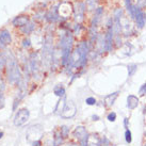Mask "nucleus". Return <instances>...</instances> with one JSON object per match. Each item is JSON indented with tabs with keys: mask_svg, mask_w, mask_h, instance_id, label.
<instances>
[{
	"mask_svg": "<svg viewBox=\"0 0 146 146\" xmlns=\"http://www.w3.org/2000/svg\"><path fill=\"white\" fill-rule=\"evenodd\" d=\"M139 100L138 96H135V95H132V94H130L127 96V108L129 110H134L138 108L139 106Z\"/></svg>",
	"mask_w": 146,
	"mask_h": 146,
	"instance_id": "14",
	"label": "nucleus"
},
{
	"mask_svg": "<svg viewBox=\"0 0 146 146\" xmlns=\"http://www.w3.org/2000/svg\"><path fill=\"white\" fill-rule=\"evenodd\" d=\"M104 12H105V8H104V7H98V8L94 11V14H93V17H92L90 27L97 28L99 23L102 21V16H104Z\"/></svg>",
	"mask_w": 146,
	"mask_h": 146,
	"instance_id": "11",
	"label": "nucleus"
},
{
	"mask_svg": "<svg viewBox=\"0 0 146 146\" xmlns=\"http://www.w3.org/2000/svg\"><path fill=\"white\" fill-rule=\"evenodd\" d=\"M32 146H42V142L40 140H36V141H34L32 143Z\"/></svg>",
	"mask_w": 146,
	"mask_h": 146,
	"instance_id": "35",
	"label": "nucleus"
},
{
	"mask_svg": "<svg viewBox=\"0 0 146 146\" xmlns=\"http://www.w3.org/2000/svg\"><path fill=\"white\" fill-rule=\"evenodd\" d=\"M91 49H92V46L89 41H81L76 46V48L73 50L72 56L69 58L68 64L66 66L68 73H72L73 69L84 68L89 60Z\"/></svg>",
	"mask_w": 146,
	"mask_h": 146,
	"instance_id": "1",
	"label": "nucleus"
},
{
	"mask_svg": "<svg viewBox=\"0 0 146 146\" xmlns=\"http://www.w3.org/2000/svg\"><path fill=\"white\" fill-rule=\"evenodd\" d=\"M99 0H85V7L88 11H95L98 8Z\"/></svg>",
	"mask_w": 146,
	"mask_h": 146,
	"instance_id": "20",
	"label": "nucleus"
},
{
	"mask_svg": "<svg viewBox=\"0 0 146 146\" xmlns=\"http://www.w3.org/2000/svg\"><path fill=\"white\" fill-rule=\"evenodd\" d=\"M88 134V131L85 129L84 126H77L73 131V135L74 138L78 139V141H80L83 137H85Z\"/></svg>",
	"mask_w": 146,
	"mask_h": 146,
	"instance_id": "16",
	"label": "nucleus"
},
{
	"mask_svg": "<svg viewBox=\"0 0 146 146\" xmlns=\"http://www.w3.org/2000/svg\"><path fill=\"white\" fill-rule=\"evenodd\" d=\"M29 67H30V72L31 75L37 76L38 73L41 72V59H40V53L38 52H32L29 57Z\"/></svg>",
	"mask_w": 146,
	"mask_h": 146,
	"instance_id": "5",
	"label": "nucleus"
},
{
	"mask_svg": "<svg viewBox=\"0 0 146 146\" xmlns=\"http://www.w3.org/2000/svg\"><path fill=\"white\" fill-rule=\"evenodd\" d=\"M127 69H128V77H133L135 73H137V70H138V65L134 64V63H131V64L127 66Z\"/></svg>",
	"mask_w": 146,
	"mask_h": 146,
	"instance_id": "21",
	"label": "nucleus"
},
{
	"mask_svg": "<svg viewBox=\"0 0 146 146\" xmlns=\"http://www.w3.org/2000/svg\"><path fill=\"white\" fill-rule=\"evenodd\" d=\"M119 93H121L119 91H116V92H113V93H111V94H109V95H107V96L104 98V105H105L106 107H108V108L112 107V106L114 105L115 100L117 99Z\"/></svg>",
	"mask_w": 146,
	"mask_h": 146,
	"instance_id": "12",
	"label": "nucleus"
},
{
	"mask_svg": "<svg viewBox=\"0 0 146 146\" xmlns=\"http://www.w3.org/2000/svg\"><path fill=\"white\" fill-rule=\"evenodd\" d=\"M0 41L2 42L5 46H8L12 43V36H11V33L9 30L3 29L0 31Z\"/></svg>",
	"mask_w": 146,
	"mask_h": 146,
	"instance_id": "15",
	"label": "nucleus"
},
{
	"mask_svg": "<svg viewBox=\"0 0 146 146\" xmlns=\"http://www.w3.org/2000/svg\"><path fill=\"white\" fill-rule=\"evenodd\" d=\"M85 104L88 106H95L96 104H97V100H96V98L95 97H88L85 98Z\"/></svg>",
	"mask_w": 146,
	"mask_h": 146,
	"instance_id": "26",
	"label": "nucleus"
},
{
	"mask_svg": "<svg viewBox=\"0 0 146 146\" xmlns=\"http://www.w3.org/2000/svg\"><path fill=\"white\" fill-rule=\"evenodd\" d=\"M145 137H146V132H145Z\"/></svg>",
	"mask_w": 146,
	"mask_h": 146,
	"instance_id": "41",
	"label": "nucleus"
},
{
	"mask_svg": "<svg viewBox=\"0 0 146 146\" xmlns=\"http://www.w3.org/2000/svg\"><path fill=\"white\" fill-rule=\"evenodd\" d=\"M2 137H3V132H2V131H0V139H2Z\"/></svg>",
	"mask_w": 146,
	"mask_h": 146,
	"instance_id": "39",
	"label": "nucleus"
},
{
	"mask_svg": "<svg viewBox=\"0 0 146 146\" xmlns=\"http://www.w3.org/2000/svg\"><path fill=\"white\" fill-rule=\"evenodd\" d=\"M123 124H124V128L125 129H128L129 128V118L125 117L123 119Z\"/></svg>",
	"mask_w": 146,
	"mask_h": 146,
	"instance_id": "33",
	"label": "nucleus"
},
{
	"mask_svg": "<svg viewBox=\"0 0 146 146\" xmlns=\"http://www.w3.org/2000/svg\"><path fill=\"white\" fill-rule=\"evenodd\" d=\"M29 118H30V111L28 109H21L16 112L13 122L16 127H21L28 123Z\"/></svg>",
	"mask_w": 146,
	"mask_h": 146,
	"instance_id": "7",
	"label": "nucleus"
},
{
	"mask_svg": "<svg viewBox=\"0 0 146 146\" xmlns=\"http://www.w3.org/2000/svg\"><path fill=\"white\" fill-rule=\"evenodd\" d=\"M59 8H60V4L51 7L48 12L45 14V19L50 23V24H54L57 21H61V17H60V13H59Z\"/></svg>",
	"mask_w": 146,
	"mask_h": 146,
	"instance_id": "9",
	"label": "nucleus"
},
{
	"mask_svg": "<svg viewBox=\"0 0 146 146\" xmlns=\"http://www.w3.org/2000/svg\"><path fill=\"white\" fill-rule=\"evenodd\" d=\"M42 63L46 68H50L53 63V40L51 35H46L42 49Z\"/></svg>",
	"mask_w": 146,
	"mask_h": 146,
	"instance_id": "4",
	"label": "nucleus"
},
{
	"mask_svg": "<svg viewBox=\"0 0 146 146\" xmlns=\"http://www.w3.org/2000/svg\"><path fill=\"white\" fill-rule=\"evenodd\" d=\"M76 111H77V109H76L75 104L73 102H68L65 104L64 108H63L60 115L63 118H72L73 116L76 115Z\"/></svg>",
	"mask_w": 146,
	"mask_h": 146,
	"instance_id": "10",
	"label": "nucleus"
},
{
	"mask_svg": "<svg viewBox=\"0 0 146 146\" xmlns=\"http://www.w3.org/2000/svg\"><path fill=\"white\" fill-rule=\"evenodd\" d=\"M59 46L61 49V64L63 67H66L69 62V58L73 52L74 46V33L69 30H66L60 37Z\"/></svg>",
	"mask_w": 146,
	"mask_h": 146,
	"instance_id": "2",
	"label": "nucleus"
},
{
	"mask_svg": "<svg viewBox=\"0 0 146 146\" xmlns=\"http://www.w3.org/2000/svg\"><path fill=\"white\" fill-rule=\"evenodd\" d=\"M99 146H111V142H110V140L108 138L102 137V138H100V144H99Z\"/></svg>",
	"mask_w": 146,
	"mask_h": 146,
	"instance_id": "28",
	"label": "nucleus"
},
{
	"mask_svg": "<svg viewBox=\"0 0 146 146\" xmlns=\"http://www.w3.org/2000/svg\"><path fill=\"white\" fill-rule=\"evenodd\" d=\"M138 94L140 95V96H145V95H146V82H144V83L140 86Z\"/></svg>",
	"mask_w": 146,
	"mask_h": 146,
	"instance_id": "29",
	"label": "nucleus"
},
{
	"mask_svg": "<svg viewBox=\"0 0 146 146\" xmlns=\"http://www.w3.org/2000/svg\"><path fill=\"white\" fill-rule=\"evenodd\" d=\"M116 117H117V115H116V113L113 112V111H111V112L107 115V119H108L109 122H112V123L116 121Z\"/></svg>",
	"mask_w": 146,
	"mask_h": 146,
	"instance_id": "27",
	"label": "nucleus"
},
{
	"mask_svg": "<svg viewBox=\"0 0 146 146\" xmlns=\"http://www.w3.org/2000/svg\"><path fill=\"white\" fill-rule=\"evenodd\" d=\"M143 146H146V143H144V144H143Z\"/></svg>",
	"mask_w": 146,
	"mask_h": 146,
	"instance_id": "40",
	"label": "nucleus"
},
{
	"mask_svg": "<svg viewBox=\"0 0 146 146\" xmlns=\"http://www.w3.org/2000/svg\"><path fill=\"white\" fill-rule=\"evenodd\" d=\"M59 130H60V132H61L62 137L63 138H67L69 134V128L67 127V126H61L60 128H59Z\"/></svg>",
	"mask_w": 146,
	"mask_h": 146,
	"instance_id": "24",
	"label": "nucleus"
},
{
	"mask_svg": "<svg viewBox=\"0 0 146 146\" xmlns=\"http://www.w3.org/2000/svg\"><path fill=\"white\" fill-rule=\"evenodd\" d=\"M7 62H5V68H7V78L8 81L11 84H19L21 81V73L19 69V65L17 63L16 58L13 53H8L7 56Z\"/></svg>",
	"mask_w": 146,
	"mask_h": 146,
	"instance_id": "3",
	"label": "nucleus"
},
{
	"mask_svg": "<svg viewBox=\"0 0 146 146\" xmlns=\"http://www.w3.org/2000/svg\"><path fill=\"white\" fill-rule=\"evenodd\" d=\"M4 48H5V45H4L2 42L0 41V50H1V49H4Z\"/></svg>",
	"mask_w": 146,
	"mask_h": 146,
	"instance_id": "37",
	"label": "nucleus"
},
{
	"mask_svg": "<svg viewBox=\"0 0 146 146\" xmlns=\"http://www.w3.org/2000/svg\"><path fill=\"white\" fill-rule=\"evenodd\" d=\"M5 62H7V57L0 54V72L3 69V67L5 66Z\"/></svg>",
	"mask_w": 146,
	"mask_h": 146,
	"instance_id": "30",
	"label": "nucleus"
},
{
	"mask_svg": "<svg viewBox=\"0 0 146 146\" xmlns=\"http://www.w3.org/2000/svg\"><path fill=\"white\" fill-rule=\"evenodd\" d=\"M133 21L135 23V27L138 30H142L146 26V13L139 5L138 9H137V13H135V17H134Z\"/></svg>",
	"mask_w": 146,
	"mask_h": 146,
	"instance_id": "8",
	"label": "nucleus"
},
{
	"mask_svg": "<svg viewBox=\"0 0 146 146\" xmlns=\"http://www.w3.org/2000/svg\"><path fill=\"white\" fill-rule=\"evenodd\" d=\"M23 47H24V48L31 47V41H30V38H28V37L24 38V41H23Z\"/></svg>",
	"mask_w": 146,
	"mask_h": 146,
	"instance_id": "31",
	"label": "nucleus"
},
{
	"mask_svg": "<svg viewBox=\"0 0 146 146\" xmlns=\"http://www.w3.org/2000/svg\"><path fill=\"white\" fill-rule=\"evenodd\" d=\"M89 139H90V134L88 133L85 137L79 141V146H89Z\"/></svg>",
	"mask_w": 146,
	"mask_h": 146,
	"instance_id": "25",
	"label": "nucleus"
},
{
	"mask_svg": "<svg viewBox=\"0 0 146 146\" xmlns=\"http://www.w3.org/2000/svg\"><path fill=\"white\" fill-rule=\"evenodd\" d=\"M35 28H36V24L34 21H30L27 25H25L24 27H21V32L23 34H25V35H28V34H31L35 30Z\"/></svg>",
	"mask_w": 146,
	"mask_h": 146,
	"instance_id": "17",
	"label": "nucleus"
},
{
	"mask_svg": "<svg viewBox=\"0 0 146 146\" xmlns=\"http://www.w3.org/2000/svg\"><path fill=\"white\" fill-rule=\"evenodd\" d=\"M124 16V9L122 8H116L113 10L112 12V17L113 18H123Z\"/></svg>",
	"mask_w": 146,
	"mask_h": 146,
	"instance_id": "22",
	"label": "nucleus"
},
{
	"mask_svg": "<svg viewBox=\"0 0 146 146\" xmlns=\"http://www.w3.org/2000/svg\"><path fill=\"white\" fill-rule=\"evenodd\" d=\"M30 21V18H29L28 15H19V16H16L14 19H13L12 24L14 27H24L25 25H27Z\"/></svg>",
	"mask_w": 146,
	"mask_h": 146,
	"instance_id": "13",
	"label": "nucleus"
},
{
	"mask_svg": "<svg viewBox=\"0 0 146 146\" xmlns=\"http://www.w3.org/2000/svg\"><path fill=\"white\" fill-rule=\"evenodd\" d=\"M85 12H86V7H85V2L82 1H77L73 8V13H74V18L76 23L81 24L82 21H84Z\"/></svg>",
	"mask_w": 146,
	"mask_h": 146,
	"instance_id": "6",
	"label": "nucleus"
},
{
	"mask_svg": "<svg viewBox=\"0 0 146 146\" xmlns=\"http://www.w3.org/2000/svg\"><path fill=\"white\" fill-rule=\"evenodd\" d=\"M143 113L144 114H146V105L143 107Z\"/></svg>",
	"mask_w": 146,
	"mask_h": 146,
	"instance_id": "38",
	"label": "nucleus"
},
{
	"mask_svg": "<svg viewBox=\"0 0 146 146\" xmlns=\"http://www.w3.org/2000/svg\"><path fill=\"white\" fill-rule=\"evenodd\" d=\"M53 93H54V95L58 96V97L63 98V97H65L66 91H65V88L62 84H58L53 88Z\"/></svg>",
	"mask_w": 146,
	"mask_h": 146,
	"instance_id": "18",
	"label": "nucleus"
},
{
	"mask_svg": "<svg viewBox=\"0 0 146 146\" xmlns=\"http://www.w3.org/2000/svg\"><path fill=\"white\" fill-rule=\"evenodd\" d=\"M124 138H125V141L127 144H131V142H132V132H131V130H130L129 128H128V129H125Z\"/></svg>",
	"mask_w": 146,
	"mask_h": 146,
	"instance_id": "23",
	"label": "nucleus"
},
{
	"mask_svg": "<svg viewBox=\"0 0 146 146\" xmlns=\"http://www.w3.org/2000/svg\"><path fill=\"white\" fill-rule=\"evenodd\" d=\"M92 119H93V121H98V119H99V116H98V115H93V116H92Z\"/></svg>",
	"mask_w": 146,
	"mask_h": 146,
	"instance_id": "36",
	"label": "nucleus"
},
{
	"mask_svg": "<svg viewBox=\"0 0 146 146\" xmlns=\"http://www.w3.org/2000/svg\"><path fill=\"white\" fill-rule=\"evenodd\" d=\"M4 95H3V91H0V109H2L4 107Z\"/></svg>",
	"mask_w": 146,
	"mask_h": 146,
	"instance_id": "32",
	"label": "nucleus"
},
{
	"mask_svg": "<svg viewBox=\"0 0 146 146\" xmlns=\"http://www.w3.org/2000/svg\"><path fill=\"white\" fill-rule=\"evenodd\" d=\"M63 137H62L60 130H56L54 131V137H53V146H61L63 143Z\"/></svg>",
	"mask_w": 146,
	"mask_h": 146,
	"instance_id": "19",
	"label": "nucleus"
},
{
	"mask_svg": "<svg viewBox=\"0 0 146 146\" xmlns=\"http://www.w3.org/2000/svg\"><path fill=\"white\" fill-rule=\"evenodd\" d=\"M124 2H125V8H126V11H127L132 5V0H124Z\"/></svg>",
	"mask_w": 146,
	"mask_h": 146,
	"instance_id": "34",
	"label": "nucleus"
}]
</instances>
